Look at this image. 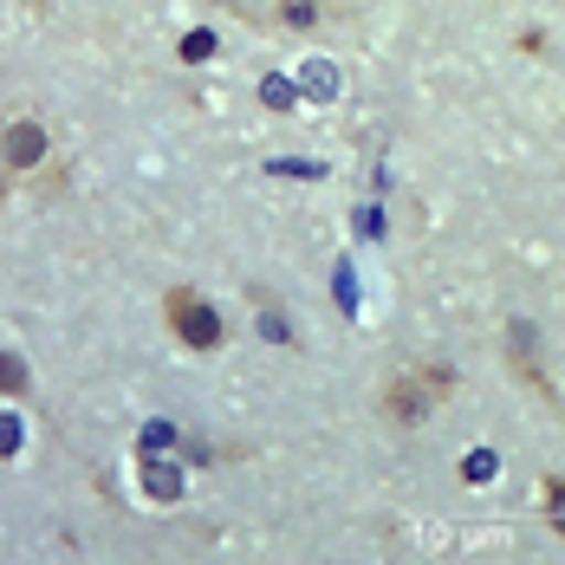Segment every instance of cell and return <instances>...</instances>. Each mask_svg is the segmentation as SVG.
Here are the masks:
<instances>
[{
  "label": "cell",
  "instance_id": "cell-3",
  "mask_svg": "<svg viewBox=\"0 0 565 565\" xmlns=\"http://www.w3.org/2000/svg\"><path fill=\"white\" fill-rule=\"evenodd\" d=\"M546 520H553V533L565 540V481H546Z\"/></svg>",
  "mask_w": 565,
  "mask_h": 565
},
{
  "label": "cell",
  "instance_id": "cell-4",
  "mask_svg": "<svg viewBox=\"0 0 565 565\" xmlns=\"http://www.w3.org/2000/svg\"><path fill=\"white\" fill-rule=\"evenodd\" d=\"M312 13H319V0H280V20H286V26H312Z\"/></svg>",
  "mask_w": 565,
  "mask_h": 565
},
{
  "label": "cell",
  "instance_id": "cell-2",
  "mask_svg": "<svg viewBox=\"0 0 565 565\" xmlns=\"http://www.w3.org/2000/svg\"><path fill=\"white\" fill-rule=\"evenodd\" d=\"M40 157H46V130H40V124H13V130H7V163H13V170H33Z\"/></svg>",
  "mask_w": 565,
  "mask_h": 565
},
{
  "label": "cell",
  "instance_id": "cell-7",
  "mask_svg": "<svg viewBox=\"0 0 565 565\" xmlns=\"http://www.w3.org/2000/svg\"><path fill=\"white\" fill-rule=\"evenodd\" d=\"M20 443H13V423H0V455H13Z\"/></svg>",
  "mask_w": 565,
  "mask_h": 565
},
{
  "label": "cell",
  "instance_id": "cell-6",
  "mask_svg": "<svg viewBox=\"0 0 565 565\" xmlns=\"http://www.w3.org/2000/svg\"><path fill=\"white\" fill-rule=\"evenodd\" d=\"M215 53V33H189V40H182V58H209Z\"/></svg>",
  "mask_w": 565,
  "mask_h": 565
},
{
  "label": "cell",
  "instance_id": "cell-5",
  "mask_svg": "<svg viewBox=\"0 0 565 565\" xmlns=\"http://www.w3.org/2000/svg\"><path fill=\"white\" fill-rule=\"evenodd\" d=\"M0 391H7V396L26 391V371H20V358H7V351H0Z\"/></svg>",
  "mask_w": 565,
  "mask_h": 565
},
{
  "label": "cell",
  "instance_id": "cell-1",
  "mask_svg": "<svg viewBox=\"0 0 565 565\" xmlns=\"http://www.w3.org/2000/svg\"><path fill=\"white\" fill-rule=\"evenodd\" d=\"M163 312H170V332H175L182 344H189V351H215V344H222V312H215V306H209L202 292L175 286Z\"/></svg>",
  "mask_w": 565,
  "mask_h": 565
}]
</instances>
